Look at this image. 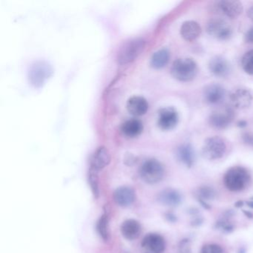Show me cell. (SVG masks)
Masks as SVG:
<instances>
[{"instance_id":"31","label":"cell","mask_w":253,"mask_h":253,"mask_svg":"<svg viewBox=\"0 0 253 253\" xmlns=\"http://www.w3.org/2000/svg\"><path fill=\"white\" fill-rule=\"evenodd\" d=\"M243 141L248 145V146H253V131H248L244 133L242 136Z\"/></svg>"},{"instance_id":"19","label":"cell","mask_w":253,"mask_h":253,"mask_svg":"<svg viewBox=\"0 0 253 253\" xmlns=\"http://www.w3.org/2000/svg\"><path fill=\"white\" fill-rule=\"evenodd\" d=\"M201 34V26L193 20L184 22L180 28V35L188 42H192L198 39Z\"/></svg>"},{"instance_id":"6","label":"cell","mask_w":253,"mask_h":253,"mask_svg":"<svg viewBox=\"0 0 253 253\" xmlns=\"http://www.w3.org/2000/svg\"><path fill=\"white\" fill-rule=\"evenodd\" d=\"M226 151V144L223 138L214 136L206 139L202 148V155L206 159L215 161L223 158Z\"/></svg>"},{"instance_id":"5","label":"cell","mask_w":253,"mask_h":253,"mask_svg":"<svg viewBox=\"0 0 253 253\" xmlns=\"http://www.w3.org/2000/svg\"><path fill=\"white\" fill-rule=\"evenodd\" d=\"M51 65L44 60H38L31 65L29 70V79L32 85L39 88L52 75Z\"/></svg>"},{"instance_id":"4","label":"cell","mask_w":253,"mask_h":253,"mask_svg":"<svg viewBox=\"0 0 253 253\" xmlns=\"http://www.w3.org/2000/svg\"><path fill=\"white\" fill-rule=\"evenodd\" d=\"M165 174L164 165L158 160L151 158L145 161L140 168V176L145 183L155 184L163 180Z\"/></svg>"},{"instance_id":"41","label":"cell","mask_w":253,"mask_h":253,"mask_svg":"<svg viewBox=\"0 0 253 253\" xmlns=\"http://www.w3.org/2000/svg\"><path fill=\"white\" fill-rule=\"evenodd\" d=\"M247 205L250 208L253 209V201H247Z\"/></svg>"},{"instance_id":"39","label":"cell","mask_w":253,"mask_h":253,"mask_svg":"<svg viewBox=\"0 0 253 253\" xmlns=\"http://www.w3.org/2000/svg\"><path fill=\"white\" fill-rule=\"evenodd\" d=\"M243 213L245 214V216H247V217H249V218H253V214L251 212V211L243 210Z\"/></svg>"},{"instance_id":"23","label":"cell","mask_w":253,"mask_h":253,"mask_svg":"<svg viewBox=\"0 0 253 253\" xmlns=\"http://www.w3.org/2000/svg\"><path fill=\"white\" fill-rule=\"evenodd\" d=\"M169 59V51L167 48H162L154 53L151 58L150 64L155 69H162L168 64Z\"/></svg>"},{"instance_id":"35","label":"cell","mask_w":253,"mask_h":253,"mask_svg":"<svg viewBox=\"0 0 253 253\" xmlns=\"http://www.w3.org/2000/svg\"><path fill=\"white\" fill-rule=\"evenodd\" d=\"M197 200H198V202L200 203V204H201V205L202 206L205 210H209L211 209V206H210V204H207L204 200L201 199V198H197Z\"/></svg>"},{"instance_id":"8","label":"cell","mask_w":253,"mask_h":253,"mask_svg":"<svg viewBox=\"0 0 253 253\" xmlns=\"http://www.w3.org/2000/svg\"><path fill=\"white\" fill-rule=\"evenodd\" d=\"M178 121V113L174 107L162 108L158 111V125L164 131L175 128Z\"/></svg>"},{"instance_id":"12","label":"cell","mask_w":253,"mask_h":253,"mask_svg":"<svg viewBox=\"0 0 253 253\" xmlns=\"http://www.w3.org/2000/svg\"><path fill=\"white\" fill-rule=\"evenodd\" d=\"M233 118V112L227 109L224 112H213L209 118V123L216 129H224L229 126Z\"/></svg>"},{"instance_id":"34","label":"cell","mask_w":253,"mask_h":253,"mask_svg":"<svg viewBox=\"0 0 253 253\" xmlns=\"http://www.w3.org/2000/svg\"><path fill=\"white\" fill-rule=\"evenodd\" d=\"M166 218L167 219L168 221L171 222V223H175L177 220V217H176L175 214H173L171 212L167 213L166 214Z\"/></svg>"},{"instance_id":"37","label":"cell","mask_w":253,"mask_h":253,"mask_svg":"<svg viewBox=\"0 0 253 253\" xmlns=\"http://www.w3.org/2000/svg\"><path fill=\"white\" fill-rule=\"evenodd\" d=\"M247 15H248L249 18L253 22V6L249 8L248 11H247Z\"/></svg>"},{"instance_id":"14","label":"cell","mask_w":253,"mask_h":253,"mask_svg":"<svg viewBox=\"0 0 253 253\" xmlns=\"http://www.w3.org/2000/svg\"><path fill=\"white\" fill-rule=\"evenodd\" d=\"M224 96V88L218 84H210L204 88V100L209 104H218L223 100Z\"/></svg>"},{"instance_id":"33","label":"cell","mask_w":253,"mask_h":253,"mask_svg":"<svg viewBox=\"0 0 253 253\" xmlns=\"http://www.w3.org/2000/svg\"><path fill=\"white\" fill-rule=\"evenodd\" d=\"M204 218L202 217H196L191 221V226L193 227H198L204 223Z\"/></svg>"},{"instance_id":"27","label":"cell","mask_w":253,"mask_h":253,"mask_svg":"<svg viewBox=\"0 0 253 253\" xmlns=\"http://www.w3.org/2000/svg\"><path fill=\"white\" fill-rule=\"evenodd\" d=\"M88 180H89L90 186H91V190H92L93 194H94L95 198L98 197L99 190H98V176H97V171L94 169H90L89 177H88Z\"/></svg>"},{"instance_id":"28","label":"cell","mask_w":253,"mask_h":253,"mask_svg":"<svg viewBox=\"0 0 253 253\" xmlns=\"http://www.w3.org/2000/svg\"><path fill=\"white\" fill-rule=\"evenodd\" d=\"M201 253H224L223 249L217 244H206L201 249Z\"/></svg>"},{"instance_id":"17","label":"cell","mask_w":253,"mask_h":253,"mask_svg":"<svg viewBox=\"0 0 253 253\" xmlns=\"http://www.w3.org/2000/svg\"><path fill=\"white\" fill-rule=\"evenodd\" d=\"M127 109L129 113L134 116H141L147 112L149 104L144 97L133 96L127 101Z\"/></svg>"},{"instance_id":"26","label":"cell","mask_w":253,"mask_h":253,"mask_svg":"<svg viewBox=\"0 0 253 253\" xmlns=\"http://www.w3.org/2000/svg\"><path fill=\"white\" fill-rule=\"evenodd\" d=\"M97 231L100 236L102 237L103 240L106 241L109 238V230H108V217L106 214H103L98 223H97Z\"/></svg>"},{"instance_id":"30","label":"cell","mask_w":253,"mask_h":253,"mask_svg":"<svg viewBox=\"0 0 253 253\" xmlns=\"http://www.w3.org/2000/svg\"><path fill=\"white\" fill-rule=\"evenodd\" d=\"M179 252L180 253H192V250L190 247V241L188 238L180 241L178 246Z\"/></svg>"},{"instance_id":"22","label":"cell","mask_w":253,"mask_h":253,"mask_svg":"<svg viewBox=\"0 0 253 253\" xmlns=\"http://www.w3.org/2000/svg\"><path fill=\"white\" fill-rule=\"evenodd\" d=\"M121 130L126 137H135L141 134L143 130V125L139 120L130 119L122 124Z\"/></svg>"},{"instance_id":"24","label":"cell","mask_w":253,"mask_h":253,"mask_svg":"<svg viewBox=\"0 0 253 253\" xmlns=\"http://www.w3.org/2000/svg\"><path fill=\"white\" fill-rule=\"evenodd\" d=\"M241 66L246 73L253 76V49L247 51L241 60Z\"/></svg>"},{"instance_id":"10","label":"cell","mask_w":253,"mask_h":253,"mask_svg":"<svg viewBox=\"0 0 253 253\" xmlns=\"http://www.w3.org/2000/svg\"><path fill=\"white\" fill-rule=\"evenodd\" d=\"M229 100L235 109H244L252 104L253 96L250 90L245 88H238L231 92Z\"/></svg>"},{"instance_id":"3","label":"cell","mask_w":253,"mask_h":253,"mask_svg":"<svg viewBox=\"0 0 253 253\" xmlns=\"http://www.w3.org/2000/svg\"><path fill=\"white\" fill-rule=\"evenodd\" d=\"M146 41L142 38H134L124 42L118 53L120 64H127L134 61L144 49Z\"/></svg>"},{"instance_id":"18","label":"cell","mask_w":253,"mask_h":253,"mask_svg":"<svg viewBox=\"0 0 253 253\" xmlns=\"http://www.w3.org/2000/svg\"><path fill=\"white\" fill-rule=\"evenodd\" d=\"M176 157L177 159L187 168H192L195 164V151L189 143L181 145L177 148L176 151Z\"/></svg>"},{"instance_id":"13","label":"cell","mask_w":253,"mask_h":253,"mask_svg":"<svg viewBox=\"0 0 253 253\" xmlns=\"http://www.w3.org/2000/svg\"><path fill=\"white\" fill-rule=\"evenodd\" d=\"M210 72L217 78H226L230 73L229 62L221 56H215L209 63Z\"/></svg>"},{"instance_id":"42","label":"cell","mask_w":253,"mask_h":253,"mask_svg":"<svg viewBox=\"0 0 253 253\" xmlns=\"http://www.w3.org/2000/svg\"><path fill=\"white\" fill-rule=\"evenodd\" d=\"M238 253H247V250L244 247H241V248L239 249L238 250Z\"/></svg>"},{"instance_id":"9","label":"cell","mask_w":253,"mask_h":253,"mask_svg":"<svg viewBox=\"0 0 253 253\" xmlns=\"http://www.w3.org/2000/svg\"><path fill=\"white\" fill-rule=\"evenodd\" d=\"M141 247L144 253H164L166 249L165 240L159 234H147L142 241Z\"/></svg>"},{"instance_id":"21","label":"cell","mask_w":253,"mask_h":253,"mask_svg":"<svg viewBox=\"0 0 253 253\" xmlns=\"http://www.w3.org/2000/svg\"><path fill=\"white\" fill-rule=\"evenodd\" d=\"M111 161V155L109 150L104 146L99 147L91 158V168L94 169H102L109 165Z\"/></svg>"},{"instance_id":"2","label":"cell","mask_w":253,"mask_h":253,"mask_svg":"<svg viewBox=\"0 0 253 253\" xmlns=\"http://www.w3.org/2000/svg\"><path fill=\"white\" fill-rule=\"evenodd\" d=\"M198 73V67L195 60L191 58L177 59L171 68V75L180 82L193 81Z\"/></svg>"},{"instance_id":"25","label":"cell","mask_w":253,"mask_h":253,"mask_svg":"<svg viewBox=\"0 0 253 253\" xmlns=\"http://www.w3.org/2000/svg\"><path fill=\"white\" fill-rule=\"evenodd\" d=\"M198 198L204 200V201H210L214 200L217 195V192L211 186H201L198 189Z\"/></svg>"},{"instance_id":"11","label":"cell","mask_w":253,"mask_h":253,"mask_svg":"<svg viewBox=\"0 0 253 253\" xmlns=\"http://www.w3.org/2000/svg\"><path fill=\"white\" fill-rule=\"evenodd\" d=\"M216 4L220 12L231 19L239 17L244 10L242 3L236 0H223L219 1Z\"/></svg>"},{"instance_id":"32","label":"cell","mask_w":253,"mask_h":253,"mask_svg":"<svg viewBox=\"0 0 253 253\" xmlns=\"http://www.w3.org/2000/svg\"><path fill=\"white\" fill-rule=\"evenodd\" d=\"M244 41L247 43L253 44V27L247 31L244 36Z\"/></svg>"},{"instance_id":"7","label":"cell","mask_w":253,"mask_h":253,"mask_svg":"<svg viewBox=\"0 0 253 253\" xmlns=\"http://www.w3.org/2000/svg\"><path fill=\"white\" fill-rule=\"evenodd\" d=\"M207 32L209 35L219 41L230 39L233 33L229 23L219 18L212 19L209 21L207 25Z\"/></svg>"},{"instance_id":"20","label":"cell","mask_w":253,"mask_h":253,"mask_svg":"<svg viewBox=\"0 0 253 253\" xmlns=\"http://www.w3.org/2000/svg\"><path fill=\"white\" fill-rule=\"evenodd\" d=\"M121 230L124 238L132 241L140 236L141 233V225L137 220L128 219L122 223Z\"/></svg>"},{"instance_id":"29","label":"cell","mask_w":253,"mask_h":253,"mask_svg":"<svg viewBox=\"0 0 253 253\" xmlns=\"http://www.w3.org/2000/svg\"><path fill=\"white\" fill-rule=\"evenodd\" d=\"M215 227L218 229H221L223 232L226 233H231L235 230V227L233 225L229 223V222L226 221L224 220H220L219 221L216 222Z\"/></svg>"},{"instance_id":"36","label":"cell","mask_w":253,"mask_h":253,"mask_svg":"<svg viewBox=\"0 0 253 253\" xmlns=\"http://www.w3.org/2000/svg\"><path fill=\"white\" fill-rule=\"evenodd\" d=\"M188 213L191 215H196L199 213V210L198 209L195 208V207H192V208L189 209L188 210Z\"/></svg>"},{"instance_id":"43","label":"cell","mask_w":253,"mask_h":253,"mask_svg":"<svg viewBox=\"0 0 253 253\" xmlns=\"http://www.w3.org/2000/svg\"><path fill=\"white\" fill-rule=\"evenodd\" d=\"M251 201H253V196L251 198Z\"/></svg>"},{"instance_id":"40","label":"cell","mask_w":253,"mask_h":253,"mask_svg":"<svg viewBox=\"0 0 253 253\" xmlns=\"http://www.w3.org/2000/svg\"><path fill=\"white\" fill-rule=\"evenodd\" d=\"M238 126L241 127V128L247 126V122H246L245 121H239V122L238 123Z\"/></svg>"},{"instance_id":"1","label":"cell","mask_w":253,"mask_h":253,"mask_svg":"<svg viewBox=\"0 0 253 253\" xmlns=\"http://www.w3.org/2000/svg\"><path fill=\"white\" fill-rule=\"evenodd\" d=\"M224 184L232 192H240L248 186L251 181L249 171L242 167H233L229 169L224 175Z\"/></svg>"},{"instance_id":"38","label":"cell","mask_w":253,"mask_h":253,"mask_svg":"<svg viewBox=\"0 0 253 253\" xmlns=\"http://www.w3.org/2000/svg\"><path fill=\"white\" fill-rule=\"evenodd\" d=\"M234 205H235V207H236V208H241V207H244V201L240 200V201H236Z\"/></svg>"},{"instance_id":"15","label":"cell","mask_w":253,"mask_h":253,"mask_svg":"<svg viewBox=\"0 0 253 253\" xmlns=\"http://www.w3.org/2000/svg\"><path fill=\"white\" fill-rule=\"evenodd\" d=\"M157 198L160 204L168 207H177L183 201L181 194L178 191L169 188L160 192Z\"/></svg>"},{"instance_id":"16","label":"cell","mask_w":253,"mask_h":253,"mask_svg":"<svg viewBox=\"0 0 253 253\" xmlns=\"http://www.w3.org/2000/svg\"><path fill=\"white\" fill-rule=\"evenodd\" d=\"M113 198L118 205L124 207H128L134 203L135 200V192L131 188L122 186L115 190Z\"/></svg>"}]
</instances>
